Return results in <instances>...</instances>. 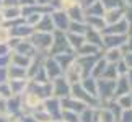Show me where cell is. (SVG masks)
<instances>
[{"label":"cell","instance_id":"cb8c5ba5","mask_svg":"<svg viewBox=\"0 0 132 122\" xmlns=\"http://www.w3.org/2000/svg\"><path fill=\"white\" fill-rule=\"evenodd\" d=\"M82 88L87 91L88 94L95 96V98H98V96H96V80H95V78H90V77L83 78V85H82Z\"/></svg>","mask_w":132,"mask_h":122},{"label":"cell","instance_id":"8fae6325","mask_svg":"<svg viewBox=\"0 0 132 122\" xmlns=\"http://www.w3.org/2000/svg\"><path fill=\"white\" fill-rule=\"evenodd\" d=\"M87 108L83 103H80L77 99H72V98H65L60 101V109L62 111H70V112H82V111Z\"/></svg>","mask_w":132,"mask_h":122},{"label":"cell","instance_id":"603a6c76","mask_svg":"<svg viewBox=\"0 0 132 122\" xmlns=\"http://www.w3.org/2000/svg\"><path fill=\"white\" fill-rule=\"evenodd\" d=\"M20 96H12V99H7V114H12V117L20 111Z\"/></svg>","mask_w":132,"mask_h":122},{"label":"cell","instance_id":"ffe728a7","mask_svg":"<svg viewBox=\"0 0 132 122\" xmlns=\"http://www.w3.org/2000/svg\"><path fill=\"white\" fill-rule=\"evenodd\" d=\"M67 16L70 21H75V23H85V12H83V8L80 7H75L72 10H69L67 12Z\"/></svg>","mask_w":132,"mask_h":122},{"label":"cell","instance_id":"d6986e66","mask_svg":"<svg viewBox=\"0 0 132 122\" xmlns=\"http://www.w3.org/2000/svg\"><path fill=\"white\" fill-rule=\"evenodd\" d=\"M78 122H98V109L85 108L82 111V116L78 117Z\"/></svg>","mask_w":132,"mask_h":122},{"label":"cell","instance_id":"2e32d148","mask_svg":"<svg viewBox=\"0 0 132 122\" xmlns=\"http://www.w3.org/2000/svg\"><path fill=\"white\" fill-rule=\"evenodd\" d=\"M51 3L57 8V12H65V13H67L69 10L78 7V0H52Z\"/></svg>","mask_w":132,"mask_h":122},{"label":"cell","instance_id":"9a60e30c","mask_svg":"<svg viewBox=\"0 0 132 122\" xmlns=\"http://www.w3.org/2000/svg\"><path fill=\"white\" fill-rule=\"evenodd\" d=\"M23 106H26L28 109H39L41 108V99L34 93L28 91V93L23 94Z\"/></svg>","mask_w":132,"mask_h":122},{"label":"cell","instance_id":"836d02e7","mask_svg":"<svg viewBox=\"0 0 132 122\" xmlns=\"http://www.w3.org/2000/svg\"><path fill=\"white\" fill-rule=\"evenodd\" d=\"M8 44L7 42H0V57H3V55H8Z\"/></svg>","mask_w":132,"mask_h":122},{"label":"cell","instance_id":"ba28073f","mask_svg":"<svg viewBox=\"0 0 132 122\" xmlns=\"http://www.w3.org/2000/svg\"><path fill=\"white\" fill-rule=\"evenodd\" d=\"M129 31V24L127 21H126V18H122L121 21L114 23V24H109V26H104L103 29H101V34H126Z\"/></svg>","mask_w":132,"mask_h":122},{"label":"cell","instance_id":"e575fe53","mask_svg":"<svg viewBox=\"0 0 132 122\" xmlns=\"http://www.w3.org/2000/svg\"><path fill=\"white\" fill-rule=\"evenodd\" d=\"M96 2H98V0H82V5H80V7H82L83 10H87V8H90L93 3H96Z\"/></svg>","mask_w":132,"mask_h":122},{"label":"cell","instance_id":"52a82bcc","mask_svg":"<svg viewBox=\"0 0 132 122\" xmlns=\"http://www.w3.org/2000/svg\"><path fill=\"white\" fill-rule=\"evenodd\" d=\"M51 20H52V23H54V28H55V31H67L69 29V24H70V20L67 16V13L65 12H55L51 15Z\"/></svg>","mask_w":132,"mask_h":122},{"label":"cell","instance_id":"3957f363","mask_svg":"<svg viewBox=\"0 0 132 122\" xmlns=\"http://www.w3.org/2000/svg\"><path fill=\"white\" fill-rule=\"evenodd\" d=\"M29 42L33 44V47L34 49H38V50H49L51 49V46H52V34H49V33H38V31H34L33 33V36L29 38Z\"/></svg>","mask_w":132,"mask_h":122},{"label":"cell","instance_id":"d590c367","mask_svg":"<svg viewBox=\"0 0 132 122\" xmlns=\"http://www.w3.org/2000/svg\"><path fill=\"white\" fill-rule=\"evenodd\" d=\"M20 122H36V119L33 117V114H24L21 116V119H18Z\"/></svg>","mask_w":132,"mask_h":122},{"label":"cell","instance_id":"6da1fadb","mask_svg":"<svg viewBox=\"0 0 132 122\" xmlns=\"http://www.w3.org/2000/svg\"><path fill=\"white\" fill-rule=\"evenodd\" d=\"M49 52L52 55H59V54H72V49L67 42V38L62 31H54L52 34V46H51Z\"/></svg>","mask_w":132,"mask_h":122},{"label":"cell","instance_id":"5b68a950","mask_svg":"<svg viewBox=\"0 0 132 122\" xmlns=\"http://www.w3.org/2000/svg\"><path fill=\"white\" fill-rule=\"evenodd\" d=\"M51 86H52V93L57 96V98H62V99H64V96H65V98H69L70 88H72L64 77H59V78L52 80V85H51Z\"/></svg>","mask_w":132,"mask_h":122},{"label":"cell","instance_id":"4316f807","mask_svg":"<svg viewBox=\"0 0 132 122\" xmlns=\"http://www.w3.org/2000/svg\"><path fill=\"white\" fill-rule=\"evenodd\" d=\"M106 65H108V62H106L104 59H101V60H98V62L95 64V67H93V70H91V75L93 77H101L103 75V72H104V68H106Z\"/></svg>","mask_w":132,"mask_h":122},{"label":"cell","instance_id":"d4e9b609","mask_svg":"<svg viewBox=\"0 0 132 122\" xmlns=\"http://www.w3.org/2000/svg\"><path fill=\"white\" fill-rule=\"evenodd\" d=\"M77 52H78L77 55H80V57H83V55H95V54H98V47H95V46L85 42Z\"/></svg>","mask_w":132,"mask_h":122},{"label":"cell","instance_id":"4fadbf2b","mask_svg":"<svg viewBox=\"0 0 132 122\" xmlns=\"http://www.w3.org/2000/svg\"><path fill=\"white\" fill-rule=\"evenodd\" d=\"M34 33V28L28 26V24H16L13 29H10V36L18 38V39H24V38H31Z\"/></svg>","mask_w":132,"mask_h":122},{"label":"cell","instance_id":"8992f818","mask_svg":"<svg viewBox=\"0 0 132 122\" xmlns=\"http://www.w3.org/2000/svg\"><path fill=\"white\" fill-rule=\"evenodd\" d=\"M127 34H106L103 38V47L108 49H121L127 41Z\"/></svg>","mask_w":132,"mask_h":122},{"label":"cell","instance_id":"7402d4cb","mask_svg":"<svg viewBox=\"0 0 132 122\" xmlns=\"http://www.w3.org/2000/svg\"><path fill=\"white\" fill-rule=\"evenodd\" d=\"M122 57H124V54L121 49H109L104 55V60L108 64H118L119 60H122Z\"/></svg>","mask_w":132,"mask_h":122},{"label":"cell","instance_id":"1f68e13d","mask_svg":"<svg viewBox=\"0 0 132 122\" xmlns=\"http://www.w3.org/2000/svg\"><path fill=\"white\" fill-rule=\"evenodd\" d=\"M119 122H132V109H126L121 112Z\"/></svg>","mask_w":132,"mask_h":122},{"label":"cell","instance_id":"5bb4252c","mask_svg":"<svg viewBox=\"0 0 132 122\" xmlns=\"http://www.w3.org/2000/svg\"><path fill=\"white\" fill-rule=\"evenodd\" d=\"M129 93H130V86H129V81H127V78H126V75H124V77H121L119 80H116L113 98L116 99V98H121V96L129 94Z\"/></svg>","mask_w":132,"mask_h":122},{"label":"cell","instance_id":"e0dca14e","mask_svg":"<svg viewBox=\"0 0 132 122\" xmlns=\"http://www.w3.org/2000/svg\"><path fill=\"white\" fill-rule=\"evenodd\" d=\"M54 60L57 62L59 67L62 68V72H65V70L75 62V55L73 54H59V55H55Z\"/></svg>","mask_w":132,"mask_h":122},{"label":"cell","instance_id":"83f0119b","mask_svg":"<svg viewBox=\"0 0 132 122\" xmlns=\"http://www.w3.org/2000/svg\"><path fill=\"white\" fill-rule=\"evenodd\" d=\"M103 8L106 10H113V8H122L124 0H100Z\"/></svg>","mask_w":132,"mask_h":122},{"label":"cell","instance_id":"f35d334b","mask_svg":"<svg viewBox=\"0 0 132 122\" xmlns=\"http://www.w3.org/2000/svg\"><path fill=\"white\" fill-rule=\"evenodd\" d=\"M126 78H127V81H129V86L132 88V68L127 70V73H126Z\"/></svg>","mask_w":132,"mask_h":122},{"label":"cell","instance_id":"d6a6232c","mask_svg":"<svg viewBox=\"0 0 132 122\" xmlns=\"http://www.w3.org/2000/svg\"><path fill=\"white\" fill-rule=\"evenodd\" d=\"M121 50H122V54H132V36L127 38V41L124 42V46L121 47Z\"/></svg>","mask_w":132,"mask_h":122},{"label":"cell","instance_id":"44dd1931","mask_svg":"<svg viewBox=\"0 0 132 122\" xmlns=\"http://www.w3.org/2000/svg\"><path fill=\"white\" fill-rule=\"evenodd\" d=\"M3 20H16L18 16H21V10L20 7H3L0 10Z\"/></svg>","mask_w":132,"mask_h":122},{"label":"cell","instance_id":"60d3db41","mask_svg":"<svg viewBox=\"0 0 132 122\" xmlns=\"http://www.w3.org/2000/svg\"><path fill=\"white\" fill-rule=\"evenodd\" d=\"M13 122H20V120H18V119H16V120H13Z\"/></svg>","mask_w":132,"mask_h":122},{"label":"cell","instance_id":"4dcf8cb0","mask_svg":"<svg viewBox=\"0 0 132 122\" xmlns=\"http://www.w3.org/2000/svg\"><path fill=\"white\" fill-rule=\"evenodd\" d=\"M12 98V91H10V86L8 83H0V98Z\"/></svg>","mask_w":132,"mask_h":122},{"label":"cell","instance_id":"277c9868","mask_svg":"<svg viewBox=\"0 0 132 122\" xmlns=\"http://www.w3.org/2000/svg\"><path fill=\"white\" fill-rule=\"evenodd\" d=\"M44 111L49 114V117H51V122L52 120H60V101L57 98H49V99H46L44 101Z\"/></svg>","mask_w":132,"mask_h":122},{"label":"cell","instance_id":"7c38bea8","mask_svg":"<svg viewBox=\"0 0 132 122\" xmlns=\"http://www.w3.org/2000/svg\"><path fill=\"white\" fill-rule=\"evenodd\" d=\"M34 31H38V33H49V34H52L55 31L54 23H52V20H51V15H43L41 20L38 21V24L34 26Z\"/></svg>","mask_w":132,"mask_h":122},{"label":"cell","instance_id":"9c48e42d","mask_svg":"<svg viewBox=\"0 0 132 122\" xmlns=\"http://www.w3.org/2000/svg\"><path fill=\"white\" fill-rule=\"evenodd\" d=\"M124 10L122 8H113V10H104V15H103V21L106 26H109V24H114L121 21V20L124 18Z\"/></svg>","mask_w":132,"mask_h":122},{"label":"cell","instance_id":"7a4b0ae2","mask_svg":"<svg viewBox=\"0 0 132 122\" xmlns=\"http://www.w3.org/2000/svg\"><path fill=\"white\" fill-rule=\"evenodd\" d=\"M114 86L116 80H104V78L96 80V96H100L103 103H108L114 94Z\"/></svg>","mask_w":132,"mask_h":122},{"label":"cell","instance_id":"ac0fdd59","mask_svg":"<svg viewBox=\"0 0 132 122\" xmlns=\"http://www.w3.org/2000/svg\"><path fill=\"white\" fill-rule=\"evenodd\" d=\"M65 38H67V42H69V46H70V49H72V50H78L85 44V36H82V34L69 33Z\"/></svg>","mask_w":132,"mask_h":122},{"label":"cell","instance_id":"f1b7e54d","mask_svg":"<svg viewBox=\"0 0 132 122\" xmlns=\"http://www.w3.org/2000/svg\"><path fill=\"white\" fill-rule=\"evenodd\" d=\"M60 120H62V122H78V114L70 112V111H62V114H60Z\"/></svg>","mask_w":132,"mask_h":122},{"label":"cell","instance_id":"ab89813d","mask_svg":"<svg viewBox=\"0 0 132 122\" xmlns=\"http://www.w3.org/2000/svg\"><path fill=\"white\" fill-rule=\"evenodd\" d=\"M124 3H127L129 8H132V0H124Z\"/></svg>","mask_w":132,"mask_h":122},{"label":"cell","instance_id":"f546056e","mask_svg":"<svg viewBox=\"0 0 132 122\" xmlns=\"http://www.w3.org/2000/svg\"><path fill=\"white\" fill-rule=\"evenodd\" d=\"M10 41V29L5 24H0V42H7Z\"/></svg>","mask_w":132,"mask_h":122},{"label":"cell","instance_id":"484cf974","mask_svg":"<svg viewBox=\"0 0 132 122\" xmlns=\"http://www.w3.org/2000/svg\"><path fill=\"white\" fill-rule=\"evenodd\" d=\"M118 104H119V108L121 109H132V93L129 94H124V96H121V98H118Z\"/></svg>","mask_w":132,"mask_h":122},{"label":"cell","instance_id":"30bf717a","mask_svg":"<svg viewBox=\"0 0 132 122\" xmlns=\"http://www.w3.org/2000/svg\"><path fill=\"white\" fill-rule=\"evenodd\" d=\"M43 67L46 70L47 78H51V80H55V78H59V77H62V75H64L62 68L57 65V62H55L54 59H47V60H46V64H43Z\"/></svg>","mask_w":132,"mask_h":122},{"label":"cell","instance_id":"8d00e7d4","mask_svg":"<svg viewBox=\"0 0 132 122\" xmlns=\"http://www.w3.org/2000/svg\"><path fill=\"white\" fill-rule=\"evenodd\" d=\"M122 60H124V64L127 65V68H132V54H126L122 57Z\"/></svg>","mask_w":132,"mask_h":122},{"label":"cell","instance_id":"74e56055","mask_svg":"<svg viewBox=\"0 0 132 122\" xmlns=\"http://www.w3.org/2000/svg\"><path fill=\"white\" fill-rule=\"evenodd\" d=\"M3 2V7H16L18 5V0H2Z\"/></svg>","mask_w":132,"mask_h":122}]
</instances>
